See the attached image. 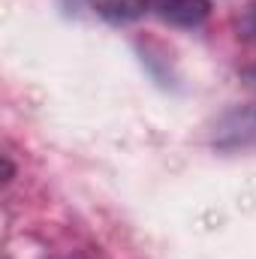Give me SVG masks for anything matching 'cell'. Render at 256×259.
Listing matches in <instances>:
<instances>
[{
	"label": "cell",
	"mask_w": 256,
	"mask_h": 259,
	"mask_svg": "<svg viewBox=\"0 0 256 259\" xmlns=\"http://www.w3.org/2000/svg\"><path fill=\"white\" fill-rule=\"evenodd\" d=\"M94 15H100L103 21H112V24H127L136 21L145 9H148V0H81Z\"/></svg>",
	"instance_id": "obj_2"
},
{
	"label": "cell",
	"mask_w": 256,
	"mask_h": 259,
	"mask_svg": "<svg viewBox=\"0 0 256 259\" xmlns=\"http://www.w3.org/2000/svg\"><path fill=\"white\" fill-rule=\"evenodd\" d=\"M154 9L175 27H199L211 15V0H154Z\"/></svg>",
	"instance_id": "obj_1"
}]
</instances>
